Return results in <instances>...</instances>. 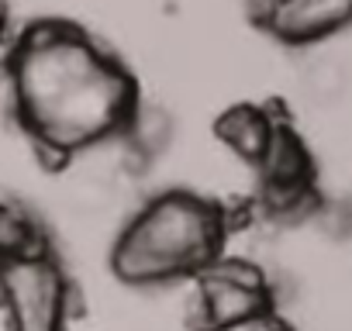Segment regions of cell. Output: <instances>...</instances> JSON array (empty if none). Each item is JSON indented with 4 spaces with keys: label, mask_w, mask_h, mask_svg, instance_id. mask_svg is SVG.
<instances>
[{
    "label": "cell",
    "mask_w": 352,
    "mask_h": 331,
    "mask_svg": "<svg viewBox=\"0 0 352 331\" xmlns=\"http://www.w3.org/2000/svg\"><path fill=\"white\" fill-rule=\"evenodd\" d=\"M11 38V11H8V4L0 0V45H4Z\"/></svg>",
    "instance_id": "cell-11"
},
{
    "label": "cell",
    "mask_w": 352,
    "mask_h": 331,
    "mask_svg": "<svg viewBox=\"0 0 352 331\" xmlns=\"http://www.w3.org/2000/svg\"><path fill=\"white\" fill-rule=\"evenodd\" d=\"M218 141L228 155H235L242 166H259V159L266 155V148L273 145L276 131H280V121L263 111V107H252V104H239V107H228L218 124Z\"/></svg>",
    "instance_id": "cell-6"
},
{
    "label": "cell",
    "mask_w": 352,
    "mask_h": 331,
    "mask_svg": "<svg viewBox=\"0 0 352 331\" xmlns=\"http://www.w3.org/2000/svg\"><path fill=\"white\" fill-rule=\"evenodd\" d=\"M121 135L128 138V145L135 148V155L142 162H152L173 141V117L162 107H155V104H135V111H131V117H128Z\"/></svg>",
    "instance_id": "cell-7"
},
{
    "label": "cell",
    "mask_w": 352,
    "mask_h": 331,
    "mask_svg": "<svg viewBox=\"0 0 352 331\" xmlns=\"http://www.w3.org/2000/svg\"><path fill=\"white\" fill-rule=\"evenodd\" d=\"M304 87L311 90V97L328 100V97H335V93L342 90V73H338V66H331V62H314V66L307 69V76H304Z\"/></svg>",
    "instance_id": "cell-8"
},
{
    "label": "cell",
    "mask_w": 352,
    "mask_h": 331,
    "mask_svg": "<svg viewBox=\"0 0 352 331\" xmlns=\"http://www.w3.org/2000/svg\"><path fill=\"white\" fill-rule=\"evenodd\" d=\"M0 290L14 314L18 331H66L73 310V290L56 262V255L42 245L14 252L0 262Z\"/></svg>",
    "instance_id": "cell-3"
},
{
    "label": "cell",
    "mask_w": 352,
    "mask_h": 331,
    "mask_svg": "<svg viewBox=\"0 0 352 331\" xmlns=\"http://www.w3.org/2000/svg\"><path fill=\"white\" fill-rule=\"evenodd\" d=\"M228 218L221 204L194 190H166L138 204L111 242V276L131 290H162L194 279L221 255Z\"/></svg>",
    "instance_id": "cell-2"
},
{
    "label": "cell",
    "mask_w": 352,
    "mask_h": 331,
    "mask_svg": "<svg viewBox=\"0 0 352 331\" xmlns=\"http://www.w3.org/2000/svg\"><path fill=\"white\" fill-rule=\"evenodd\" d=\"M221 331H287V324L276 317V310H263V314H256L249 321H239L232 328H221Z\"/></svg>",
    "instance_id": "cell-9"
},
{
    "label": "cell",
    "mask_w": 352,
    "mask_h": 331,
    "mask_svg": "<svg viewBox=\"0 0 352 331\" xmlns=\"http://www.w3.org/2000/svg\"><path fill=\"white\" fill-rule=\"evenodd\" d=\"M273 310V290L259 262L249 255H214L194 276V324L197 331H221Z\"/></svg>",
    "instance_id": "cell-4"
},
{
    "label": "cell",
    "mask_w": 352,
    "mask_h": 331,
    "mask_svg": "<svg viewBox=\"0 0 352 331\" xmlns=\"http://www.w3.org/2000/svg\"><path fill=\"white\" fill-rule=\"evenodd\" d=\"M8 87L32 145L63 162L94 141L121 135L138 104L124 66L63 21H38L18 35Z\"/></svg>",
    "instance_id": "cell-1"
},
{
    "label": "cell",
    "mask_w": 352,
    "mask_h": 331,
    "mask_svg": "<svg viewBox=\"0 0 352 331\" xmlns=\"http://www.w3.org/2000/svg\"><path fill=\"white\" fill-rule=\"evenodd\" d=\"M0 331H18L14 314H11V307H8V300H4V290H0Z\"/></svg>",
    "instance_id": "cell-10"
},
{
    "label": "cell",
    "mask_w": 352,
    "mask_h": 331,
    "mask_svg": "<svg viewBox=\"0 0 352 331\" xmlns=\"http://www.w3.org/2000/svg\"><path fill=\"white\" fill-rule=\"evenodd\" d=\"M352 25V0H280L263 28L287 45H314Z\"/></svg>",
    "instance_id": "cell-5"
}]
</instances>
